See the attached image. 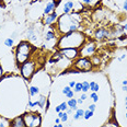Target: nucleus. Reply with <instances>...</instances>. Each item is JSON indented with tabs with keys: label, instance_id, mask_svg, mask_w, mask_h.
<instances>
[{
	"label": "nucleus",
	"instance_id": "nucleus-50",
	"mask_svg": "<svg viewBox=\"0 0 127 127\" xmlns=\"http://www.w3.org/2000/svg\"><path fill=\"white\" fill-rule=\"evenodd\" d=\"M125 108H126V111H127V106H125Z\"/></svg>",
	"mask_w": 127,
	"mask_h": 127
},
{
	"label": "nucleus",
	"instance_id": "nucleus-31",
	"mask_svg": "<svg viewBox=\"0 0 127 127\" xmlns=\"http://www.w3.org/2000/svg\"><path fill=\"white\" fill-rule=\"evenodd\" d=\"M95 108H96V106H95V104H94V103H93V104H90L89 106H88V110L92 111V112H94V111H95Z\"/></svg>",
	"mask_w": 127,
	"mask_h": 127
},
{
	"label": "nucleus",
	"instance_id": "nucleus-40",
	"mask_svg": "<svg viewBox=\"0 0 127 127\" xmlns=\"http://www.w3.org/2000/svg\"><path fill=\"white\" fill-rule=\"evenodd\" d=\"M59 123H62L60 118L59 117H56V118H55V124H59Z\"/></svg>",
	"mask_w": 127,
	"mask_h": 127
},
{
	"label": "nucleus",
	"instance_id": "nucleus-36",
	"mask_svg": "<svg viewBox=\"0 0 127 127\" xmlns=\"http://www.w3.org/2000/svg\"><path fill=\"white\" fill-rule=\"evenodd\" d=\"M49 105H51V102H49V100H48V97H47V101H46V111H48V108H49Z\"/></svg>",
	"mask_w": 127,
	"mask_h": 127
},
{
	"label": "nucleus",
	"instance_id": "nucleus-1",
	"mask_svg": "<svg viewBox=\"0 0 127 127\" xmlns=\"http://www.w3.org/2000/svg\"><path fill=\"white\" fill-rule=\"evenodd\" d=\"M86 43V35L79 31L68 32L60 36L57 46L59 49L64 48H79Z\"/></svg>",
	"mask_w": 127,
	"mask_h": 127
},
{
	"label": "nucleus",
	"instance_id": "nucleus-23",
	"mask_svg": "<svg viewBox=\"0 0 127 127\" xmlns=\"http://www.w3.org/2000/svg\"><path fill=\"white\" fill-rule=\"evenodd\" d=\"M93 114H94V112H92V111H90V110H86L84 111V116H83V118L84 120H90V118L93 116Z\"/></svg>",
	"mask_w": 127,
	"mask_h": 127
},
{
	"label": "nucleus",
	"instance_id": "nucleus-14",
	"mask_svg": "<svg viewBox=\"0 0 127 127\" xmlns=\"http://www.w3.org/2000/svg\"><path fill=\"white\" fill-rule=\"evenodd\" d=\"M83 116H84V110L82 107H78V110L75 112V115L72 116V120L73 121L81 120V118H83Z\"/></svg>",
	"mask_w": 127,
	"mask_h": 127
},
{
	"label": "nucleus",
	"instance_id": "nucleus-37",
	"mask_svg": "<svg viewBox=\"0 0 127 127\" xmlns=\"http://www.w3.org/2000/svg\"><path fill=\"white\" fill-rule=\"evenodd\" d=\"M81 1H82L84 4H90L92 2V0H81Z\"/></svg>",
	"mask_w": 127,
	"mask_h": 127
},
{
	"label": "nucleus",
	"instance_id": "nucleus-18",
	"mask_svg": "<svg viewBox=\"0 0 127 127\" xmlns=\"http://www.w3.org/2000/svg\"><path fill=\"white\" fill-rule=\"evenodd\" d=\"M10 126H11V122L7 120L6 117L0 116V127H10Z\"/></svg>",
	"mask_w": 127,
	"mask_h": 127
},
{
	"label": "nucleus",
	"instance_id": "nucleus-33",
	"mask_svg": "<svg viewBox=\"0 0 127 127\" xmlns=\"http://www.w3.org/2000/svg\"><path fill=\"white\" fill-rule=\"evenodd\" d=\"M68 86H69L71 89H73V88H75V86H76V81H73V80L69 81V84H68Z\"/></svg>",
	"mask_w": 127,
	"mask_h": 127
},
{
	"label": "nucleus",
	"instance_id": "nucleus-27",
	"mask_svg": "<svg viewBox=\"0 0 127 127\" xmlns=\"http://www.w3.org/2000/svg\"><path fill=\"white\" fill-rule=\"evenodd\" d=\"M59 107H60V111H63V112H66L68 108V105H67V102L64 101L63 103H60L59 104Z\"/></svg>",
	"mask_w": 127,
	"mask_h": 127
},
{
	"label": "nucleus",
	"instance_id": "nucleus-10",
	"mask_svg": "<svg viewBox=\"0 0 127 127\" xmlns=\"http://www.w3.org/2000/svg\"><path fill=\"white\" fill-rule=\"evenodd\" d=\"M94 36L96 39L101 41V39H104V38H107L111 36V32L110 30L105 28H100V29H96L94 32Z\"/></svg>",
	"mask_w": 127,
	"mask_h": 127
},
{
	"label": "nucleus",
	"instance_id": "nucleus-45",
	"mask_svg": "<svg viewBox=\"0 0 127 127\" xmlns=\"http://www.w3.org/2000/svg\"><path fill=\"white\" fill-rule=\"evenodd\" d=\"M122 84H123V86H127V80H124L123 82H122Z\"/></svg>",
	"mask_w": 127,
	"mask_h": 127
},
{
	"label": "nucleus",
	"instance_id": "nucleus-9",
	"mask_svg": "<svg viewBox=\"0 0 127 127\" xmlns=\"http://www.w3.org/2000/svg\"><path fill=\"white\" fill-rule=\"evenodd\" d=\"M58 20V13L56 11H53L49 14L43 15V24L44 25H53Z\"/></svg>",
	"mask_w": 127,
	"mask_h": 127
},
{
	"label": "nucleus",
	"instance_id": "nucleus-35",
	"mask_svg": "<svg viewBox=\"0 0 127 127\" xmlns=\"http://www.w3.org/2000/svg\"><path fill=\"white\" fill-rule=\"evenodd\" d=\"M125 58H126V55L124 54V55H122L121 57H118V58H117V60H118V62H122V60H124Z\"/></svg>",
	"mask_w": 127,
	"mask_h": 127
},
{
	"label": "nucleus",
	"instance_id": "nucleus-25",
	"mask_svg": "<svg viewBox=\"0 0 127 127\" xmlns=\"http://www.w3.org/2000/svg\"><path fill=\"white\" fill-rule=\"evenodd\" d=\"M90 99H92V101L94 103L99 102V94L96 93V92H91V94H90Z\"/></svg>",
	"mask_w": 127,
	"mask_h": 127
},
{
	"label": "nucleus",
	"instance_id": "nucleus-41",
	"mask_svg": "<svg viewBox=\"0 0 127 127\" xmlns=\"http://www.w3.org/2000/svg\"><path fill=\"white\" fill-rule=\"evenodd\" d=\"M55 112H56L57 114H58V113L60 112V107H59V105H58V106H56V107H55Z\"/></svg>",
	"mask_w": 127,
	"mask_h": 127
},
{
	"label": "nucleus",
	"instance_id": "nucleus-39",
	"mask_svg": "<svg viewBox=\"0 0 127 127\" xmlns=\"http://www.w3.org/2000/svg\"><path fill=\"white\" fill-rule=\"evenodd\" d=\"M66 113H67L68 115H71V114H72V110L68 107V108H67V111H66Z\"/></svg>",
	"mask_w": 127,
	"mask_h": 127
},
{
	"label": "nucleus",
	"instance_id": "nucleus-6",
	"mask_svg": "<svg viewBox=\"0 0 127 127\" xmlns=\"http://www.w3.org/2000/svg\"><path fill=\"white\" fill-rule=\"evenodd\" d=\"M73 68L78 71H82V72H87V71H91L93 68V65L91 63V59L89 57H80L73 63Z\"/></svg>",
	"mask_w": 127,
	"mask_h": 127
},
{
	"label": "nucleus",
	"instance_id": "nucleus-26",
	"mask_svg": "<svg viewBox=\"0 0 127 127\" xmlns=\"http://www.w3.org/2000/svg\"><path fill=\"white\" fill-rule=\"evenodd\" d=\"M91 63H92V65H93V66H99L100 65V58L97 56H92Z\"/></svg>",
	"mask_w": 127,
	"mask_h": 127
},
{
	"label": "nucleus",
	"instance_id": "nucleus-42",
	"mask_svg": "<svg viewBox=\"0 0 127 127\" xmlns=\"http://www.w3.org/2000/svg\"><path fill=\"white\" fill-rule=\"evenodd\" d=\"M2 75H3V69H2L1 65H0V78H1V77H2Z\"/></svg>",
	"mask_w": 127,
	"mask_h": 127
},
{
	"label": "nucleus",
	"instance_id": "nucleus-43",
	"mask_svg": "<svg viewBox=\"0 0 127 127\" xmlns=\"http://www.w3.org/2000/svg\"><path fill=\"white\" fill-rule=\"evenodd\" d=\"M122 28H123L124 32H125V31H127V22H126V23H125V24H124L123 26H122Z\"/></svg>",
	"mask_w": 127,
	"mask_h": 127
},
{
	"label": "nucleus",
	"instance_id": "nucleus-44",
	"mask_svg": "<svg viewBox=\"0 0 127 127\" xmlns=\"http://www.w3.org/2000/svg\"><path fill=\"white\" fill-rule=\"evenodd\" d=\"M122 90L126 92V90H127V86H123V87H122Z\"/></svg>",
	"mask_w": 127,
	"mask_h": 127
},
{
	"label": "nucleus",
	"instance_id": "nucleus-13",
	"mask_svg": "<svg viewBox=\"0 0 127 127\" xmlns=\"http://www.w3.org/2000/svg\"><path fill=\"white\" fill-rule=\"evenodd\" d=\"M73 7H75V2H73L72 0H69V1H66L65 3H64L63 12L65 13V14H68V13H70L71 11H72Z\"/></svg>",
	"mask_w": 127,
	"mask_h": 127
},
{
	"label": "nucleus",
	"instance_id": "nucleus-32",
	"mask_svg": "<svg viewBox=\"0 0 127 127\" xmlns=\"http://www.w3.org/2000/svg\"><path fill=\"white\" fill-rule=\"evenodd\" d=\"M80 99L83 100V101H86V100L88 99V94H87V93H83V92H82V94L80 95Z\"/></svg>",
	"mask_w": 127,
	"mask_h": 127
},
{
	"label": "nucleus",
	"instance_id": "nucleus-4",
	"mask_svg": "<svg viewBox=\"0 0 127 127\" xmlns=\"http://www.w3.org/2000/svg\"><path fill=\"white\" fill-rule=\"evenodd\" d=\"M36 69V64L33 60H28L20 66V73L25 80H30Z\"/></svg>",
	"mask_w": 127,
	"mask_h": 127
},
{
	"label": "nucleus",
	"instance_id": "nucleus-24",
	"mask_svg": "<svg viewBox=\"0 0 127 127\" xmlns=\"http://www.w3.org/2000/svg\"><path fill=\"white\" fill-rule=\"evenodd\" d=\"M89 90H90V83L88 81H82V92L87 93Z\"/></svg>",
	"mask_w": 127,
	"mask_h": 127
},
{
	"label": "nucleus",
	"instance_id": "nucleus-46",
	"mask_svg": "<svg viewBox=\"0 0 127 127\" xmlns=\"http://www.w3.org/2000/svg\"><path fill=\"white\" fill-rule=\"evenodd\" d=\"M58 127H64V124L63 123H59V124H57Z\"/></svg>",
	"mask_w": 127,
	"mask_h": 127
},
{
	"label": "nucleus",
	"instance_id": "nucleus-21",
	"mask_svg": "<svg viewBox=\"0 0 127 127\" xmlns=\"http://www.w3.org/2000/svg\"><path fill=\"white\" fill-rule=\"evenodd\" d=\"M13 44H14V38L8 37V38L4 39V46H7V47H12Z\"/></svg>",
	"mask_w": 127,
	"mask_h": 127
},
{
	"label": "nucleus",
	"instance_id": "nucleus-5",
	"mask_svg": "<svg viewBox=\"0 0 127 127\" xmlns=\"http://www.w3.org/2000/svg\"><path fill=\"white\" fill-rule=\"evenodd\" d=\"M23 118H24L25 127H41L42 125V116L38 113H25L23 115Z\"/></svg>",
	"mask_w": 127,
	"mask_h": 127
},
{
	"label": "nucleus",
	"instance_id": "nucleus-7",
	"mask_svg": "<svg viewBox=\"0 0 127 127\" xmlns=\"http://www.w3.org/2000/svg\"><path fill=\"white\" fill-rule=\"evenodd\" d=\"M95 49H96V46L94 42H88L82 45L81 49L79 51V54L81 55V57H90L95 53Z\"/></svg>",
	"mask_w": 127,
	"mask_h": 127
},
{
	"label": "nucleus",
	"instance_id": "nucleus-12",
	"mask_svg": "<svg viewBox=\"0 0 127 127\" xmlns=\"http://www.w3.org/2000/svg\"><path fill=\"white\" fill-rule=\"evenodd\" d=\"M10 127H25L24 118L23 116H15L11 121V126Z\"/></svg>",
	"mask_w": 127,
	"mask_h": 127
},
{
	"label": "nucleus",
	"instance_id": "nucleus-2",
	"mask_svg": "<svg viewBox=\"0 0 127 127\" xmlns=\"http://www.w3.org/2000/svg\"><path fill=\"white\" fill-rule=\"evenodd\" d=\"M35 47H33L30 42L28 41H21L19 44H18L17 48H15V62H17L18 66L22 65L25 62L30 60L32 53L35 51Z\"/></svg>",
	"mask_w": 127,
	"mask_h": 127
},
{
	"label": "nucleus",
	"instance_id": "nucleus-30",
	"mask_svg": "<svg viewBox=\"0 0 127 127\" xmlns=\"http://www.w3.org/2000/svg\"><path fill=\"white\" fill-rule=\"evenodd\" d=\"M66 96H67V97H68V99H72V97H73V96H75V92H73V91H72V89H71V90H70V91H69V92H68V93H67V95H66Z\"/></svg>",
	"mask_w": 127,
	"mask_h": 127
},
{
	"label": "nucleus",
	"instance_id": "nucleus-38",
	"mask_svg": "<svg viewBox=\"0 0 127 127\" xmlns=\"http://www.w3.org/2000/svg\"><path fill=\"white\" fill-rule=\"evenodd\" d=\"M123 8H124V10H125V11H127V0H124Z\"/></svg>",
	"mask_w": 127,
	"mask_h": 127
},
{
	"label": "nucleus",
	"instance_id": "nucleus-29",
	"mask_svg": "<svg viewBox=\"0 0 127 127\" xmlns=\"http://www.w3.org/2000/svg\"><path fill=\"white\" fill-rule=\"evenodd\" d=\"M70 90H71V88H70L69 86L64 87V88H63V94H64V95H67V93L70 91Z\"/></svg>",
	"mask_w": 127,
	"mask_h": 127
},
{
	"label": "nucleus",
	"instance_id": "nucleus-11",
	"mask_svg": "<svg viewBox=\"0 0 127 127\" xmlns=\"http://www.w3.org/2000/svg\"><path fill=\"white\" fill-rule=\"evenodd\" d=\"M58 1H60V0H58ZM58 1H56V0H48V1L46 2V6H45L44 10H43L44 14H49V13H52L53 11H56V8L58 6V3H59Z\"/></svg>",
	"mask_w": 127,
	"mask_h": 127
},
{
	"label": "nucleus",
	"instance_id": "nucleus-8",
	"mask_svg": "<svg viewBox=\"0 0 127 127\" xmlns=\"http://www.w3.org/2000/svg\"><path fill=\"white\" fill-rule=\"evenodd\" d=\"M59 52L63 54V56L67 58L68 60H75L77 59L80 54H79V48H64L59 49Z\"/></svg>",
	"mask_w": 127,
	"mask_h": 127
},
{
	"label": "nucleus",
	"instance_id": "nucleus-17",
	"mask_svg": "<svg viewBox=\"0 0 127 127\" xmlns=\"http://www.w3.org/2000/svg\"><path fill=\"white\" fill-rule=\"evenodd\" d=\"M39 93V88L38 87H35V86H31L30 89H29V94L30 96H34V95H37Z\"/></svg>",
	"mask_w": 127,
	"mask_h": 127
},
{
	"label": "nucleus",
	"instance_id": "nucleus-51",
	"mask_svg": "<svg viewBox=\"0 0 127 127\" xmlns=\"http://www.w3.org/2000/svg\"><path fill=\"white\" fill-rule=\"evenodd\" d=\"M126 93H127V90H126Z\"/></svg>",
	"mask_w": 127,
	"mask_h": 127
},
{
	"label": "nucleus",
	"instance_id": "nucleus-20",
	"mask_svg": "<svg viewBox=\"0 0 127 127\" xmlns=\"http://www.w3.org/2000/svg\"><path fill=\"white\" fill-rule=\"evenodd\" d=\"M90 90H91V92H97L100 90V86L99 83H96L95 81H90Z\"/></svg>",
	"mask_w": 127,
	"mask_h": 127
},
{
	"label": "nucleus",
	"instance_id": "nucleus-48",
	"mask_svg": "<svg viewBox=\"0 0 127 127\" xmlns=\"http://www.w3.org/2000/svg\"><path fill=\"white\" fill-rule=\"evenodd\" d=\"M52 127H58V125H57V124H55V125H53Z\"/></svg>",
	"mask_w": 127,
	"mask_h": 127
},
{
	"label": "nucleus",
	"instance_id": "nucleus-15",
	"mask_svg": "<svg viewBox=\"0 0 127 127\" xmlns=\"http://www.w3.org/2000/svg\"><path fill=\"white\" fill-rule=\"evenodd\" d=\"M67 105H68V107L71 108L72 111H76L78 110V104H77V99H75V97H72V99H69L67 101Z\"/></svg>",
	"mask_w": 127,
	"mask_h": 127
},
{
	"label": "nucleus",
	"instance_id": "nucleus-22",
	"mask_svg": "<svg viewBox=\"0 0 127 127\" xmlns=\"http://www.w3.org/2000/svg\"><path fill=\"white\" fill-rule=\"evenodd\" d=\"M72 90H73L75 93H79V92H81L82 91V82H76V86H75V88H73Z\"/></svg>",
	"mask_w": 127,
	"mask_h": 127
},
{
	"label": "nucleus",
	"instance_id": "nucleus-16",
	"mask_svg": "<svg viewBox=\"0 0 127 127\" xmlns=\"http://www.w3.org/2000/svg\"><path fill=\"white\" fill-rule=\"evenodd\" d=\"M55 37H56V34H55L54 30H49L46 32V34H45V41L46 42H51L53 41V39H55Z\"/></svg>",
	"mask_w": 127,
	"mask_h": 127
},
{
	"label": "nucleus",
	"instance_id": "nucleus-34",
	"mask_svg": "<svg viewBox=\"0 0 127 127\" xmlns=\"http://www.w3.org/2000/svg\"><path fill=\"white\" fill-rule=\"evenodd\" d=\"M83 100H81L80 99V97H78V99H77V104H78V105H82L83 104Z\"/></svg>",
	"mask_w": 127,
	"mask_h": 127
},
{
	"label": "nucleus",
	"instance_id": "nucleus-19",
	"mask_svg": "<svg viewBox=\"0 0 127 127\" xmlns=\"http://www.w3.org/2000/svg\"><path fill=\"white\" fill-rule=\"evenodd\" d=\"M46 101H47V97L46 96H43V95H41V96H39V99H38V107L41 108V110L45 108Z\"/></svg>",
	"mask_w": 127,
	"mask_h": 127
},
{
	"label": "nucleus",
	"instance_id": "nucleus-47",
	"mask_svg": "<svg viewBox=\"0 0 127 127\" xmlns=\"http://www.w3.org/2000/svg\"><path fill=\"white\" fill-rule=\"evenodd\" d=\"M125 106H127V95L125 96Z\"/></svg>",
	"mask_w": 127,
	"mask_h": 127
},
{
	"label": "nucleus",
	"instance_id": "nucleus-49",
	"mask_svg": "<svg viewBox=\"0 0 127 127\" xmlns=\"http://www.w3.org/2000/svg\"><path fill=\"white\" fill-rule=\"evenodd\" d=\"M125 118H126V120H127V112L125 113Z\"/></svg>",
	"mask_w": 127,
	"mask_h": 127
},
{
	"label": "nucleus",
	"instance_id": "nucleus-3",
	"mask_svg": "<svg viewBox=\"0 0 127 127\" xmlns=\"http://www.w3.org/2000/svg\"><path fill=\"white\" fill-rule=\"evenodd\" d=\"M80 24V20L77 19L75 15L71 13L65 14L63 13L57 20V29L62 34H66L70 31L71 25H79Z\"/></svg>",
	"mask_w": 127,
	"mask_h": 127
},
{
	"label": "nucleus",
	"instance_id": "nucleus-28",
	"mask_svg": "<svg viewBox=\"0 0 127 127\" xmlns=\"http://www.w3.org/2000/svg\"><path fill=\"white\" fill-rule=\"evenodd\" d=\"M68 118H69V115H68L66 112H64V114H63V116H62V118H60V121H62L63 124H64V123H67V122H68Z\"/></svg>",
	"mask_w": 127,
	"mask_h": 127
}]
</instances>
